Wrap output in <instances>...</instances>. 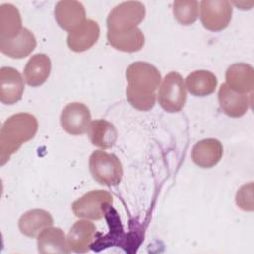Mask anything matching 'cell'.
<instances>
[{
  "label": "cell",
  "instance_id": "22",
  "mask_svg": "<svg viewBox=\"0 0 254 254\" xmlns=\"http://www.w3.org/2000/svg\"><path fill=\"white\" fill-rule=\"evenodd\" d=\"M186 88L194 96H206L214 92L217 85L216 76L204 69L194 70L186 78Z\"/></svg>",
  "mask_w": 254,
  "mask_h": 254
},
{
  "label": "cell",
  "instance_id": "16",
  "mask_svg": "<svg viewBox=\"0 0 254 254\" xmlns=\"http://www.w3.org/2000/svg\"><path fill=\"white\" fill-rule=\"evenodd\" d=\"M225 79L226 85L232 90L247 94L254 87V69L245 63L233 64L227 68Z\"/></svg>",
  "mask_w": 254,
  "mask_h": 254
},
{
  "label": "cell",
  "instance_id": "8",
  "mask_svg": "<svg viewBox=\"0 0 254 254\" xmlns=\"http://www.w3.org/2000/svg\"><path fill=\"white\" fill-rule=\"evenodd\" d=\"M91 123L89 108L81 102L68 103L61 113V125L70 135H82L88 132Z\"/></svg>",
  "mask_w": 254,
  "mask_h": 254
},
{
  "label": "cell",
  "instance_id": "12",
  "mask_svg": "<svg viewBox=\"0 0 254 254\" xmlns=\"http://www.w3.org/2000/svg\"><path fill=\"white\" fill-rule=\"evenodd\" d=\"M96 226L87 219L77 220L67 233L66 240L70 251L86 253L95 239Z\"/></svg>",
  "mask_w": 254,
  "mask_h": 254
},
{
  "label": "cell",
  "instance_id": "10",
  "mask_svg": "<svg viewBox=\"0 0 254 254\" xmlns=\"http://www.w3.org/2000/svg\"><path fill=\"white\" fill-rule=\"evenodd\" d=\"M55 18L62 29L70 32L86 20L85 9L78 1H59L55 7Z\"/></svg>",
  "mask_w": 254,
  "mask_h": 254
},
{
  "label": "cell",
  "instance_id": "2",
  "mask_svg": "<svg viewBox=\"0 0 254 254\" xmlns=\"http://www.w3.org/2000/svg\"><path fill=\"white\" fill-rule=\"evenodd\" d=\"M38 131V120L30 113L10 116L0 131V165H5L20 147L32 140Z\"/></svg>",
  "mask_w": 254,
  "mask_h": 254
},
{
  "label": "cell",
  "instance_id": "23",
  "mask_svg": "<svg viewBox=\"0 0 254 254\" xmlns=\"http://www.w3.org/2000/svg\"><path fill=\"white\" fill-rule=\"evenodd\" d=\"M22 29V18L19 10L12 4H2L0 6V40L12 39Z\"/></svg>",
  "mask_w": 254,
  "mask_h": 254
},
{
  "label": "cell",
  "instance_id": "17",
  "mask_svg": "<svg viewBox=\"0 0 254 254\" xmlns=\"http://www.w3.org/2000/svg\"><path fill=\"white\" fill-rule=\"evenodd\" d=\"M37 245L38 251L43 254H66L70 251L65 234L59 227L49 226L43 229L38 235Z\"/></svg>",
  "mask_w": 254,
  "mask_h": 254
},
{
  "label": "cell",
  "instance_id": "3",
  "mask_svg": "<svg viewBox=\"0 0 254 254\" xmlns=\"http://www.w3.org/2000/svg\"><path fill=\"white\" fill-rule=\"evenodd\" d=\"M89 171L97 183L108 187L118 185L123 176L122 164L118 157L103 150H96L90 155Z\"/></svg>",
  "mask_w": 254,
  "mask_h": 254
},
{
  "label": "cell",
  "instance_id": "11",
  "mask_svg": "<svg viewBox=\"0 0 254 254\" xmlns=\"http://www.w3.org/2000/svg\"><path fill=\"white\" fill-rule=\"evenodd\" d=\"M100 29L97 22L87 19L78 27L68 32L67 46L76 53L89 50L98 40Z\"/></svg>",
  "mask_w": 254,
  "mask_h": 254
},
{
  "label": "cell",
  "instance_id": "18",
  "mask_svg": "<svg viewBox=\"0 0 254 254\" xmlns=\"http://www.w3.org/2000/svg\"><path fill=\"white\" fill-rule=\"evenodd\" d=\"M52 64L46 54L34 55L26 64L24 68V78L27 84L37 87L46 82L50 76Z\"/></svg>",
  "mask_w": 254,
  "mask_h": 254
},
{
  "label": "cell",
  "instance_id": "25",
  "mask_svg": "<svg viewBox=\"0 0 254 254\" xmlns=\"http://www.w3.org/2000/svg\"><path fill=\"white\" fill-rule=\"evenodd\" d=\"M253 184L250 182L249 184L243 185L236 193V204L245 211L253 210Z\"/></svg>",
  "mask_w": 254,
  "mask_h": 254
},
{
  "label": "cell",
  "instance_id": "4",
  "mask_svg": "<svg viewBox=\"0 0 254 254\" xmlns=\"http://www.w3.org/2000/svg\"><path fill=\"white\" fill-rule=\"evenodd\" d=\"M145 6L138 1L123 2L114 7L107 17V29L112 32H123L137 28L144 20Z\"/></svg>",
  "mask_w": 254,
  "mask_h": 254
},
{
  "label": "cell",
  "instance_id": "1",
  "mask_svg": "<svg viewBox=\"0 0 254 254\" xmlns=\"http://www.w3.org/2000/svg\"><path fill=\"white\" fill-rule=\"evenodd\" d=\"M126 79L129 103L140 111L152 109L156 102V90L162 79L158 68L146 62H135L127 67Z\"/></svg>",
  "mask_w": 254,
  "mask_h": 254
},
{
  "label": "cell",
  "instance_id": "5",
  "mask_svg": "<svg viewBox=\"0 0 254 254\" xmlns=\"http://www.w3.org/2000/svg\"><path fill=\"white\" fill-rule=\"evenodd\" d=\"M113 202L112 195L103 190H93L76 199L72 205V211L75 216L99 220L106 214Z\"/></svg>",
  "mask_w": 254,
  "mask_h": 254
},
{
  "label": "cell",
  "instance_id": "21",
  "mask_svg": "<svg viewBox=\"0 0 254 254\" xmlns=\"http://www.w3.org/2000/svg\"><path fill=\"white\" fill-rule=\"evenodd\" d=\"M88 135L92 145L101 149H109L117 141V130L115 126L107 120L96 119L91 121Z\"/></svg>",
  "mask_w": 254,
  "mask_h": 254
},
{
  "label": "cell",
  "instance_id": "13",
  "mask_svg": "<svg viewBox=\"0 0 254 254\" xmlns=\"http://www.w3.org/2000/svg\"><path fill=\"white\" fill-rule=\"evenodd\" d=\"M218 102L221 110L226 115L237 118L247 112L251 99L249 95L236 92L228 87L226 83H223L218 90Z\"/></svg>",
  "mask_w": 254,
  "mask_h": 254
},
{
  "label": "cell",
  "instance_id": "9",
  "mask_svg": "<svg viewBox=\"0 0 254 254\" xmlns=\"http://www.w3.org/2000/svg\"><path fill=\"white\" fill-rule=\"evenodd\" d=\"M24 79L20 72L11 66L0 69V100L4 104L12 105L18 102L24 92Z\"/></svg>",
  "mask_w": 254,
  "mask_h": 254
},
{
  "label": "cell",
  "instance_id": "24",
  "mask_svg": "<svg viewBox=\"0 0 254 254\" xmlns=\"http://www.w3.org/2000/svg\"><path fill=\"white\" fill-rule=\"evenodd\" d=\"M173 14L181 25H191L198 17V2L194 0H177L173 3Z\"/></svg>",
  "mask_w": 254,
  "mask_h": 254
},
{
  "label": "cell",
  "instance_id": "7",
  "mask_svg": "<svg viewBox=\"0 0 254 254\" xmlns=\"http://www.w3.org/2000/svg\"><path fill=\"white\" fill-rule=\"evenodd\" d=\"M232 6L226 0H204L200 2V20L203 27L217 32L225 29L230 23Z\"/></svg>",
  "mask_w": 254,
  "mask_h": 254
},
{
  "label": "cell",
  "instance_id": "6",
  "mask_svg": "<svg viewBox=\"0 0 254 254\" xmlns=\"http://www.w3.org/2000/svg\"><path fill=\"white\" fill-rule=\"evenodd\" d=\"M187 100V88L180 73L172 71L168 73L159 88L158 101L167 112H179Z\"/></svg>",
  "mask_w": 254,
  "mask_h": 254
},
{
  "label": "cell",
  "instance_id": "20",
  "mask_svg": "<svg viewBox=\"0 0 254 254\" xmlns=\"http://www.w3.org/2000/svg\"><path fill=\"white\" fill-rule=\"evenodd\" d=\"M108 43L116 50L127 53L140 51L145 44V37L139 28L123 32L107 31Z\"/></svg>",
  "mask_w": 254,
  "mask_h": 254
},
{
  "label": "cell",
  "instance_id": "19",
  "mask_svg": "<svg viewBox=\"0 0 254 254\" xmlns=\"http://www.w3.org/2000/svg\"><path fill=\"white\" fill-rule=\"evenodd\" d=\"M54 223L53 216L44 209H31L19 219L18 226L22 234L28 237H37L39 233Z\"/></svg>",
  "mask_w": 254,
  "mask_h": 254
},
{
  "label": "cell",
  "instance_id": "15",
  "mask_svg": "<svg viewBox=\"0 0 254 254\" xmlns=\"http://www.w3.org/2000/svg\"><path fill=\"white\" fill-rule=\"evenodd\" d=\"M223 154L222 144L213 138L203 139L197 142L191 151V159L200 168H212L221 159Z\"/></svg>",
  "mask_w": 254,
  "mask_h": 254
},
{
  "label": "cell",
  "instance_id": "14",
  "mask_svg": "<svg viewBox=\"0 0 254 254\" xmlns=\"http://www.w3.org/2000/svg\"><path fill=\"white\" fill-rule=\"evenodd\" d=\"M36 45L34 34L29 29L23 28L16 37L0 40V51L12 59H23L35 50Z\"/></svg>",
  "mask_w": 254,
  "mask_h": 254
}]
</instances>
